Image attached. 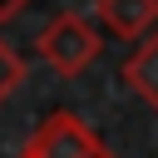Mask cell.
Returning <instances> with one entry per match:
<instances>
[{
	"instance_id": "cell-3",
	"label": "cell",
	"mask_w": 158,
	"mask_h": 158,
	"mask_svg": "<svg viewBox=\"0 0 158 158\" xmlns=\"http://www.w3.org/2000/svg\"><path fill=\"white\" fill-rule=\"evenodd\" d=\"M94 10L118 40H133V44L158 30V0H94Z\"/></svg>"
},
{
	"instance_id": "cell-5",
	"label": "cell",
	"mask_w": 158,
	"mask_h": 158,
	"mask_svg": "<svg viewBox=\"0 0 158 158\" xmlns=\"http://www.w3.org/2000/svg\"><path fill=\"white\" fill-rule=\"evenodd\" d=\"M25 74H30L25 54H20V49H15V44L0 35V104H5V99H10L20 84H25Z\"/></svg>"
},
{
	"instance_id": "cell-1",
	"label": "cell",
	"mask_w": 158,
	"mask_h": 158,
	"mask_svg": "<svg viewBox=\"0 0 158 158\" xmlns=\"http://www.w3.org/2000/svg\"><path fill=\"white\" fill-rule=\"evenodd\" d=\"M35 49H40V59H44L59 79H74V74H84V69L99 59L104 40H99V30H94L84 15L59 10V15H49L44 30L35 35Z\"/></svg>"
},
{
	"instance_id": "cell-2",
	"label": "cell",
	"mask_w": 158,
	"mask_h": 158,
	"mask_svg": "<svg viewBox=\"0 0 158 158\" xmlns=\"http://www.w3.org/2000/svg\"><path fill=\"white\" fill-rule=\"evenodd\" d=\"M20 158H109L104 138L69 109H54L40 118V128L25 138Z\"/></svg>"
},
{
	"instance_id": "cell-4",
	"label": "cell",
	"mask_w": 158,
	"mask_h": 158,
	"mask_svg": "<svg viewBox=\"0 0 158 158\" xmlns=\"http://www.w3.org/2000/svg\"><path fill=\"white\" fill-rule=\"evenodd\" d=\"M123 84L143 99V104H153L158 109V30L153 35H143L133 49H128V59H123Z\"/></svg>"
},
{
	"instance_id": "cell-6",
	"label": "cell",
	"mask_w": 158,
	"mask_h": 158,
	"mask_svg": "<svg viewBox=\"0 0 158 158\" xmlns=\"http://www.w3.org/2000/svg\"><path fill=\"white\" fill-rule=\"evenodd\" d=\"M25 5H30V0H0V25H5V20H15Z\"/></svg>"
}]
</instances>
